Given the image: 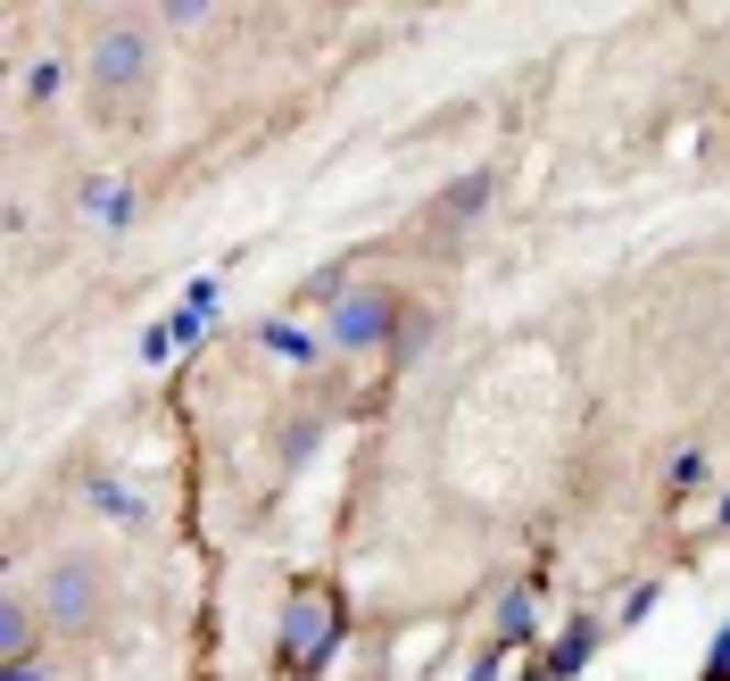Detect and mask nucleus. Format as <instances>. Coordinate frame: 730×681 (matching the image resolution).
I'll use <instances>...</instances> for the list:
<instances>
[{
  "instance_id": "f03ea898",
  "label": "nucleus",
  "mask_w": 730,
  "mask_h": 681,
  "mask_svg": "<svg viewBox=\"0 0 730 681\" xmlns=\"http://www.w3.org/2000/svg\"><path fill=\"white\" fill-rule=\"evenodd\" d=\"M100 557H58L50 573H42V606H50V624H92L100 615Z\"/></svg>"
},
{
  "instance_id": "4468645a",
  "label": "nucleus",
  "mask_w": 730,
  "mask_h": 681,
  "mask_svg": "<svg viewBox=\"0 0 730 681\" xmlns=\"http://www.w3.org/2000/svg\"><path fill=\"white\" fill-rule=\"evenodd\" d=\"M706 681H730V640L714 648V665H706Z\"/></svg>"
},
{
  "instance_id": "423d86ee",
  "label": "nucleus",
  "mask_w": 730,
  "mask_h": 681,
  "mask_svg": "<svg viewBox=\"0 0 730 681\" xmlns=\"http://www.w3.org/2000/svg\"><path fill=\"white\" fill-rule=\"evenodd\" d=\"M0 657H9V665L34 657V606H25V599H9V615H0Z\"/></svg>"
},
{
  "instance_id": "0eeeda50",
  "label": "nucleus",
  "mask_w": 730,
  "mask_h": 681,
  "mask_svg": "<svg viewBox=\"0 0 730 681\" xmlns=\"http://www.w3.org/2000/svg\"><path fill=\"white\" fill-rule=\"evenodd\" d=\"M92 507H100V515H125V524H142V499H133L125 482H109V473L92 482Z\"/></svg>"
},
{
  "instance_id": "1a4fd4ad",
  "label": "nucleus",
  "mask_w": 730,
  "mask_h": 681,
  "mask_svg": "<svg viewBox=\"0 0 730 681\" xmlns=\"http://www.w3.org/2000/svg\"><path fill=\"white\" fill-rule=\"evenodd\" d=\"M266 349H282L291 366H307V358H316V340H307L300 324H266Z\"/></svg>"
},
{
  "instance_id": "9d476101",
  "label": "nucleus",
  "mask_w": 730,
  "mask_h": 681,
  "mask_svg": "<svg viewBox=\"0 0 730 681\" xmlns=\"http://www.w3.org/2000/svg\"><path fill=\"white\" fill-rule=\"evenodd\" d=\"M482 191H490L482 175H473V183H457L449 200H440V225H457V216H473V209H482Z\"/></svg>"
},
{
  "instance_id": "f257e3e1",
  "label": "nucleus",
  "mask_w": 730,
  "mask_h": 681,
  "mask_svg": "<svg viewBox=\"0 0 730 681\" xmlns=\"http://www.w3.org/2000/svg\"><path fill=\"white\" fill-rule=\"evenodd\" d=\"M333 640H340V606L324 599V590H300L291 615H282V665H291V673H316V665L333 657Z\"/></svg>"
},
{
  "instance_id": "20e7f679",
  "label": "nucleus",
  "mask_w": 730,
  "mask_h": 681,
  "mask_svg": "<svg viewBox=\"0 0 730 681\" xmlns=\"http://www.w3.org/2000/svg\"><path fill=\"white\" fill-rule=\"evenodd\" d=\"M133 76H142V25H109L92 42V83L100 92H125Z\"/></svg>"
},
{
  "instance_id": "7ed1b4c3",
  "label": "nucleus",
  "mask_w": 730,
  "mask_h": 681,
  "mask_svg": "<svg viewBox=\"0 0 730 681\" xmlns=\"http://www.w3.org/2000/svg\"><path fill=\"white\" fill-rule=\"evenodd\" d=\"M207 324H216V283H191V300L175 308V316L158 324L150 340H142V358H150V366H167L175 349H183V340H200V333H207Z\"/></svg>"
},
{
  "instance_id": "6e6552de",
  "label": "nucleus",
  "mask_w": 730,
  "mask_h": 681,
  "mask_svg": "<svg viewBox=\"0 0 730 681\" xmlns=\"http://www.w3.org/2000/svg\"><path fill=\"white\" fill-rule=\"evenodd\" d=\"M92 216H100V225H125V216H133V191L125 183H92Z\"/></svg>"
},
{
  "instance_id": "ddd939ff",
  "label": "nucleus",
  "mask_w": 730,
  "mask_h": 681,
  "mask_svg": "<svg viewBox=\"0 0 730 681\" xmlns=\"http://www.w3.org/2000/svg\"><path fill=\"white\" fill-rule=\"evenodd\" d=\"M0 681H50V673H42V665L25 657V665H9V673H0Z\"/></svg>"
},
{
  "instance_id": "39448f33",
  "label": "nucleus",
  "mask_w": 730,
  "mask_h": 681,
  "mask_svg": "<svg viewBox=\"0 0 730 681\" xmlns=\"http://www.w3.org/2000/svg\"><path fill=\"white\" fill-rule=\"evenodd\" d=\"M382 333H391V291H357V300L333 316L340 349H366V340H382Z\"/></svg>"
},
{
  "instance_id": "f8f14e48",
  "label": "nucleus",
  "mask_w": 730,
  "mask_h": 681,
  "mask_svg": "<svg viewBox=\"0 0 730 681\" xmlns=\"http://www.w3.org/2000/svg\"><path fill=\"white\" fill-rule=\"evenodd\" d=\"M581 657H589V624H581V632H564V640H557V657H548V665H557V673H573Z\"/></svg>"
},
{
  "instance_id": "9b49d317",
  "label": "nucleus",
  "mask_w": 730,
  "mask_h": 681,
  "mask_svg": "<svg viewBox=\"0 0 730 681\" xmlns=\"http://www.w3.org/2000/svg\"><path fill=\"white\" fill-rule=\"evenodd\" d=\"M58 83H67V67H58V58H34V76H25V100H58Z\"/></svg>"
}]
</instances>
